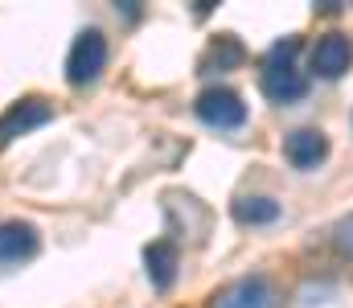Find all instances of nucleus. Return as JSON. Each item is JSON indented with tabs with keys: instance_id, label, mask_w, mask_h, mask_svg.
<instances>
[{
	"instance_id": "1",
	"label": "nucleus",
	"mask_w": 353,
	"mask_h": 308,
	"mask_svg": "<svg viewBox=\"0 0 353 308\" xmlns=\"http://www.w3.org/2000/svg\"><path fill=\"white\" fill-rule=\"evenodd\" d=\"M300 37H283L267 50L263 66H259V87L271 103L288 107V103H300L308 95V74L300 70Z\"/></svg>"
},
{
	"instance_id": "2",
	"label": "nucleus",
	"mask_w": 353,
	"mask_h": 308,
	"mask_svg": "<svg viewBox=\"0 0 353 308\" xmlns=\"http://www.w3.org/2000/svg\"><path fill=\"white\" fill-rule=\"evenodd\" d=\"M107 58H111V50H107L103 29H83V33L74 37V45H70V54H66V83H70V87H90V83H99L103 70H107Z\"/></svg>"
},
{
	"instance_id": "3",
	"label": "nucleus",
	"mask_w": 353,
	"mask_h": 308,
	"mask_svg": "<svg viewBox=\"0 0 353 308\" xmlns=\"http://www.w3.org/2000/svg\"><path fill=\"white\" fill-rule=\"evenodd\" d=\"M50 119H54V103L46 99V95H21V99H12L0 111V148L17 144L21 136H29L37 127H46Z\"/></svg>"
},
{
	"instance_id": "4",
	"label": "nucleus",
	"mask_w": 353,
	"mask_h": 308,
	"mask_svg": "<svg viewBox=\"0 0 353 308\" xmlns=\"http://www.w3.org/2000/svg\"><path fill=\"white\" fill-rule=\"evenodd\" d=\"M193 111H197V119L205 127H218V132H239L247 123V103L230 87H205L193 99Z\"/></svg>"
},
{
	"instance_id": "5",
	"label": "nucleus",
	"mask_w": 353,
	"mask_h": 308,
	"mask_svg": "<svg viewBox=\"0 0 353 308\" xmlns=\"http://www.w3.org/2000/svg\"><path fill=\"white\" fill-rule=\"evenodd\" d=\"M210 308H279V292L267 276H239L230 284H222L214 296H210Z\"/></svg>"
},
{
	"instance_id": "6",
	"label": "nucleus",
	"mask_w": 353,
	"mask_h": 308,
	"mask_svg": "<svg viewBox=\"0 0 353 308\" xmlns=\"http://www.w3.org/2000/svg\"><path fill=\"white\" fill-rule=\"evenodd\" d=\"M308 66H312V74L316 79H341L345 70L353 66V41L350 33H341V29H329V33H321L316 37V45H312V54H308Z\"/></svg>"
},
{
	"instance_id": "7",
	"label": "nucleus",
	"mask_w": 353,
	"mask_h": 308,
	"mask_svg": "<svg viewBox=\"0 0 353 308\" xmlns=\"http://www.w3.org/2000/svg\"><path fill=\"white\" fill-rule=\"evenodd\" d=\"M37 251H41V234L33 222H21V218L0 222V271L29 263Z\"/></svg>"
},
{
	"instance_id": "8",
	"label": "nucleus",
	"mask_w": 353,
	"mask_h": 308,
	"mask_svg": "<svg viewBox=\"0 0 353 308\" xmlns=\"http://www.w3.org/2000/svg\"><path fill=\"white\" fill-rule=\"evenodd\" d=\"M283 156H288L292 169L312 173L329 161V136L321 127H296V132L283 136Z\"/></svg>"
},
{
	"instance_id": "9",
	"label": "nucleus",
	"mask_w": 353,
	"mask_h": 308,
	"mask_svg": "<svg viewBox=\"0 0 353 308\" xmlns=\"http://www.w3.org/2000/svg\"><path fill=\"white\" fill-rule=\"evenodd\" d=\"M176 267H181V251H176L173 238H157L144 247V271H148V284L157 292H169L176 280Z\"/></svg>"
},
{
	"instance_id": "10",
	"label": "nucleus",
	"mask_w": 353,
	"mask_h": 308,
	"mask_svg": "<svg viewBox=\"0 0 353 308\" xmlns=\"http://www.w3.org/2000/svg\"><path fill=\"white\" fill-rule=\"evenodd\" d=\"M230 214H234L239 226H271V222H279L283 205L275 198H267V194H243V198H234Z\"/></svg>"
},
{
	"instance_id": "11",
	"label": "nucleus",
	"mask_w": 353,
	"mask_h": 308,
	"mask_svg": "<svg viewBox=\"0 0 353 308\" xmlns=\"http://www.w3.org/2000/svg\"><path fill=\"white\" fill-rule=\"evenodd\" d=\"M243 58H247L243 41H239L234 33H218V37L210 41V50H205V58H201V74H214V70H234V66H243Z\"/></svg>"
},
{
	"instance_id": "12",
	"label": "nucleus",
	"mask_w": 353,
	"mask_h": 308,
	"mask_svg": "<svg viewBox=\"0 0 353 308\" xmlns=\"http://www.w3.org/2000/svg\"><path fill=\"white\" fill-rule=\"evenodd\" d=\"M333 247H337V255H341V259H350V263H353V214L337 222V230H333Z\"/></svg>"
},
{
	"instance_id": "13",
	"label": "nucleus",
	"mask_w": 353,
	"mask_h": 308,
	"mask_svg": "<svg viewBox=\"0 0 353 308\" xmlns=\"http://www.w3.org/2000/svg\"><path fill=\"white\" fill-rule=\"evenodd\" d=\"M115 8H119L128 21H136V17H140V4H136V0H128V4H115Z\"/></svg>"
},
{
	"instance_id": "14",
	"label": "nucleus",
	"mask_w": 353,
	"mask_h": 308,
	"mask_svg": "<svg viewBox=\"0 0 353 308\" xmlns=\"http://www.w3.org/2000/svg\"><path fill=\"white\" fill-rule=\"evenodd\" d=\"M341 8H345L341 0H325V4H316V12H341Z\"/></svg>"
}]
</instances>
